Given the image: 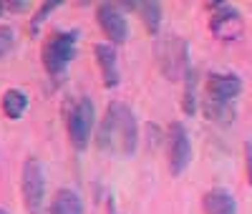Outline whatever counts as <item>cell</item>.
<instances>
[{"label":"cell","mask_w":252,"mask_h":214,"mask_svg":"<svg viewBox=\"0 0 252 214\" xmlns=\"http://www.w3.org/2000/svg\"><path fill=\"white\" fill-rule=\"evenodd\" d=\"M202 114H204V119H207V121H215V123H222V126L232 123V121H235V116H237L235 103L215 101V98H209V96L202 101Z\"/></svg>","instance_id":"obj_13"},{"label":"cell","mask_w":252,"mask_h":214,"mask_svg":"<svg viewBox=\"0 0 252 214\" xmlns=\"http://www.w3.org/2000/svg\"><path fill=\"white\" fill-rule=\"evenodd\" d=\"M0 214H8V209H0Z\"/></svg>","instance_id":"obj_22"},{"label":"cell","mask_w":252,"mask_h":214,"mask_svg":"<svg viewBox=\"0 0 252 214\" xmlns=\"http://www.w3.org/2000/svg\"><path fill=\"white\" fill-rule=\"evenodd\" d=\"M26 109H28V96L20 89H8L3 93V111L10 121H18L26 114Z\"/></svg>","instance_id":"obj_15"},{"label":"cell","mask_w":252,"mask_h":214,"mask_svg":"<svg viewBox=\"0 0 252 214\" xmlns=\"http://www.w3.org/2000/svg\"><path fill=\"white\" fill-rule=\"evenodd\" d=\"M204 214H237V199L227 189H209L202 197Z\"/></svg>","instance_id":"obj_11"},{"label":"cell","mask_w":252,"mask_h":214,"mask_svg":"<svg viewBox=\"0 0 252 214\" xmlns=\"http://www.w3.org/2000/svg\"><path fill=\"white\" fill-rule=\"evenodd\" d=\"M94 56H96V66L101 71V81L106 89H116L119 81H121V73H119V56H116V48L111 43H96L94 46Z\"/></svg>","instance_id":"obj_10"},{"label":"cell","mask_w":252,"mask_h":214,"mask_svg":"<svg viewBox=\"0 0 252 214\" xmlns=\"http://www.w3.org/2000/svg\"><path fill=\"white\" fill-rule=\"evenodd\" d=\"M48 214H83V202L73 189H58L51 199Z\"/></svg>","instance_id":"obj_14"},{"label":"cell","mask_w":252,"mask_h":214,"mask_svg":"<svg viewBox=\"0 0 252 214\" xmlns=\"http://www.w3.org/2000/svg\"><path fill=\"white\" fill-rule=\"evenodd\" d=\"M3 10H5V3H0V15H3Z\"/></svg>","instance_id":"obj_21"},{"label":"cell","mask_w":252,"mask_h":214,"mask_svg":"<svg viewBox=\"0 0 252 214\" xmlns=\"http://www.w3.org/2000/svg\"><path fill=\"white\" fill-rule=\"evenodd\" d=\"M184 96H182V111L187 116H194L197 114V71L192 68L184 78Z\"/></svg>","instance_id":"obj_16"},{"label":"cell","mask_w":252,"mask_h":214,"mask_svg":"<svg viewBox=\"0 0 252 214\" xmlns=\"http://www.w3.org/2000/svg\"><path fill=\"white\" fill-rule=\"evenodd\" d=\"M15 46V33L10 26H0V58H3L5 53H10Z\"/></svg>","instance_id":"obj_18"},{"label":"cell","mask_w":252,"mask_h":214,"mask_svg":"<svg viewBox=\"0 0 252 214\" xmlns=\"http://www.w3.org/2000/svg\"><path fill=\"white\" fill-rule=\"evenodd\" d=\"M207 8L212 10L209 31H212L215 38H220V40H237L245 33L242 13L235 5H229V3H209Z\"/></svg>","instance_id":"obj_6"},{"label":"cell","mask_w":252,"mask_h":214,"mask_svg":"<svg viewBox=\"0 0 252 214\" xmlns=\"http://www.w3.org/2000/svg\"><path fill=\"white\" fill-rule=\"evenodd\" d=\"M96 23L103 31V35L109 38L111 46L126 43V38H129V20H126V13L121 10V5H116V3L96 5Z\"/></svg>","instance_id":"obj_8"},{"label":"cell","mask_w":252,"mask_h":214,"mask_svg":"<svg viewBox=\"0 0 252 214\" xmlns=\"http://www.w3.org/2000/svg\"><path fill=\"white\" fill-rule=\"evenodd\" d=\"M78 31H56L43 43V66L53 78H61L76 58Z\"/></svg>","instance_id":"obj_4"},{"label":"cell","mask_w":252,"mask_h":214,"mask_svg":"<svg viewBox=\"0 0 252 214\" xmlns=\"http://www.w3.org/2000/svg\"><path fill=\"white\" fill-rule=\"evenodd\" d=\"M63 119H66V131L71 139V146L76 152H83L94 136L96 126V106L89 96L73 98L66 109H63Z\"/></svg>","instance_id":"obj_2"},{"label":"cell","mask_w":252,"mask_h":214,"mask_svg":"<svg viewBox=\"0 0 252 214\" xmlns=\"http://www.w3.org/2000/svg\"><path fill=\"white\" fill-rule=\"evenodd\" d=\"M20 191H23V204L28 212H38L43 207V197H46V174L43 166L38 159H26L23 164V174H20Z\"/></svg>","instance_id":"obj_7"},{"label":"cell","mask_w":252,"mask_h":214,"mask_svg":"<svg viewBox=\"0 0 252 214\" xmlns=\"http://www.w3.org/2000/svg\"><path fill=\"white\" fill-rule=\"evenodd\" d=\"M204 89H207L209 98L232 103L242 93V78L235 76V73H209Z\"/></svg>","instance_id":"obj_9"},{"label":"cell","mask_w":252,"mask_h":214,"mask_svg":"<svg viewBox=\"0 0 252 214\" xmlns=\"http://www.w3.org/2000/svg\"><path fill=\"white\" fill-rule=\"evenodd\" d=\"M28 8H31V3H5V10H15V13H23Z\"/></svg>","instance_id":"obj_20"},{"label":"cell","mask_w":252,"mask_h":214,"mask_svg":"<svg viewBox=\"0 0 252 214\" xmlns=\"http://www.w3.org/2000/svg\"><path fill=\"white\" fill-rule=\"evenodd\" d=\"M96 146L119 159H131L139 146V123L134 111L121 101H111L96 128Z\"/></svg>","instance_id":"obj_1"},{"label":"cell","mask_w":252,"mask_h":214,"mask_svg":"<svg viewBox=\"0 0 252 214\" xmlns=\"http://www.w3.org/2000/svg\"><path fill=\"white\" fill-rule=\"evenodd\" d=\"M154 56H157V66L161 76L169 81H182L192 71V66H189V43L182 35L159 38L154 46Z\"/></svg>","instance_id":"obj_3"},{"label":"cell","mask_w":252,"mask_h":214,"mask_svg":"<svg viewBox=\"0 0 252 214\" xmlns=\"http://www.w3.org/2000/svg\"><path fill=\"white\" fill-rule=\"evenodd\" d=\"M121 10H136L139 18H141V23H144V28L149 31L152 35L159 33L161 18H164L161 3H154V0H146V3H126V5H121Z\"/></svg>","instance_id":"obj_12"},{"label":"cell","mask_w":252,"mask_h":214,"mask_svg":"<svg viewBox=\"0 0 252 214\" xmlns=\"http://www.w3.org/2000/svg\"><path fill=\"white\" fill-rule=\"evenodd\" d=\"M56 8H58V3H43V5L38 8V13H35V15H33V20H31V33H33V35L38 33V28L46 23V18H48Z\"/></svg>","instance_id":"obj_17"},{"label":"cell","mask_w":252,"mask_h":214,"mask_svg":"<svg viewBox=\"0 0 252 214\" xmlns=\"http://www.w3.org/2000/svg\"><path fill=\"white\" fill-rule=\"evenodd\" d=\"M245 171H247V184L252 186V141L245 144Z\"/></svg>","instance_id":"obj_19"},{"label":"cell","mask_w":252,"mask_h":214,"mask_svg":"<svg viewBox=\"0 0 252 214\" xmlns=\"http://www.w3.org/2000/svg\"><path fill=\"white\" fill-rule=\"evenodd\" d=\"M166 164L174 177L184 174L187 166L192 164V139L182 121L169 123V131H166Z\"/></svg>","instance_id":"obj_5"}]
</instances>
